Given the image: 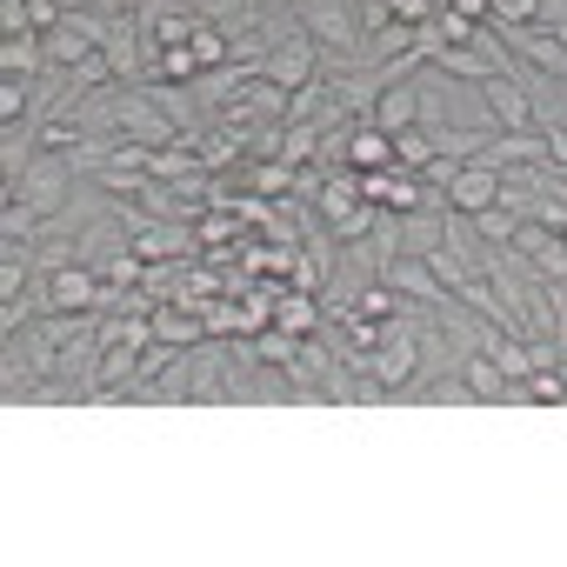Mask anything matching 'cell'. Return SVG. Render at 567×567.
<instances>
[{
  "label": "cell",
  "instance_id": "ee69618b",
  "mask_svg": "<svg viewBox=\"0 0 567 567\" xmlns=\"http://www.w3.org/2000/svg\"><path fill=\"white\" fill-rule=\"evenodd\" d=\"M540 134H547V161L567 167V127H540Z\"/></svg>",
  "mask_w": 567,
  "mask_h": 567
},
{
  "label": "cell",
  "instance_id": "836d02e7",
  "mask_svg": "<svg viewBox=\"0 0 567 567\" xmlns=\"http://www.w3.org/2000/svg\"><path fill=\"white\" fill-rule=\"evenodd\" d=\"M41 234V214L28 200H0V240H34Z\"/></svg>",
  "mask_w": 567,
  "mask_h": 567
},
{
  "label": "cell",
  "instance_id": "ba28073f",
  "mask_svg": "<svg viewBox=\"0 0 567 567\" xmlns=\"http://www.w3.org/2000/svg\"><path fill=\"white\" fill-rule=\"evenodd\" d=\"M474 161L494 167V174H507V167H540V161H547V134H540V127H501Z\"/></svg>",
  "mask_w": 567,
  "mask_h": 567
},
{
  "label": "cell",
  "instance_id": "4316f807",
  "mask_svg": "<svg viewBox=\"0 0 567 567\" xmlns=\"http://www.w3.org/2000/svg\"><path fill=\"white\" fill-rule=\"evenodd\" d=\"M194 240H200V254H220V247H240V240H247V227H240V214L207 207V214L194 220Z\"/></svg>",
  "mask_w": 567,
  "mask_h": 567
},
{
  "label": "cell",
  "instance_id": "8992f818",
  "mask_svg": "<svg viewBox=\"0 0 567 567\" xmlns=\"http://www.w3.org/2000/svg\"><path fill=\"white\" fill-rule=\"evenodd\" d=\"M514 247H520V260H527L534 280H567V234H560V227L520 220V227H514Z\"/></svg>",
  "mask_w": 567,
  "mask_h": 567
},
{
  "label": "cell",
  "instance_id": "4dcf8cb0",
  "mask_svg": "<svg viewBox=\"0 0 567 567\" xmlns=\"http://www.w3.org/2000/svg\"><path fill=\"white\" fill-rule=\"evenodd\" d=\"M427 161H434V134H427L421 121H414V127H401V134H394V167H408V174H421Z\"/></svg>",
  "mask_w": 567,
  "mask_h": 567
},
{
  "label": "cell",
  "instance_id": "7a4b0ae2",
  "mask_svg": "<svg viewBox=\"0 0 567 567\" xmlns=\"http://www.w3.org/2000/svg\"><path fill=\"white\" fill-rule=\"evenodd\" d=\"M315 214L328 220L334 240H361V234H374V220H381V207L361 194V174H354V167L328 174V187L315 194Z\"/></svg>",
  "mask_w": 567,
  "mask_h": 567
},
{
  "label": "cell",
  "instance_id": "5b68a950",
  "mask_svg": "<svg viewBox=\"0 0 567 567\" xmlns=\"http://www.w3.org/2000/svg\"><path fill=\"white\" fill-rule=\"evenodd\" d=\"M381 280H388L401 301H421V308H447V301H454V288H447L427 260H414V254H394V260L381 267Z\"/></svg>",
  "mask_w": 567,
  "mask_h": 567
},
{
  "label": "cell",
  "instance_id": "44dd1931",
  "mask_svg": "<svg viewBox=\"0 0 567 567\" xmlns=\"http://www.w3.org/2000/svg\"><path fill=\"white\" fill-rule=\"evenodd\" d=\"M234 174H240V187H254V194H267V200H295V181H301L295 161H240Z\"/></svg>",
  "mask_w": 567,
  "mask_h": 567
},
{
  "label": "cell",
  "instance_id": "7bdbcfd3",
  "mask_svg": "<svg viewBox=\"0 0 567 567\" xmlns=\"http://www.w3.org/2000/svg\"><path fill=\"white\" fill-rule=\"evenodd\" d=\"M447 14H461V21H487L494 14V0H441Z\"/></svg>",
  "mask_w": 567,
  "mask_h": 567
},
{
  "label": "cell",
  "instance_id": "e0dca14e",
  "mask_svg": "<svg viewBox=\"0 0 567 567\" xmlns=\"http://www.w3.org/2000/svg\"><path fill=\"white\" fill-rule=\"evenodd\" d=\"M494 200H501V174L481 167V161H467V167L454 174V187H447V207H461V214H487Z\"/></svg>",
  "mask_w": 567,
  "mask_h": 567
},
{
  "label": "cell",
  "instance_id": "f6af8a7d",
  "mask_svg": "<svg viewBox=\"0 0 567 567\" xmlns=\"http://www.w3.org/2000/svg\"><path fill=\"white\" fill-rule=\"evenodd\" d=\"M540 28H554V34L567 28V0H540Z\"/></svg>",
  "mask_w": 567,
  "mask_h": 567
},
{
  "label": "cell",
  "instance_id": "d590c367",
  "mask_svg": "<svg viewBox=\"0 0 567 567\" xmlns=\"http://www.w3.org/2000/svg\"><path fill=\"white\" fill-rule=\"evenodd\" d=\"M187 48H194L200 74H207V68H227V61H234V54H227V34H220V28H207V21L194 28V41H187Z\"/></svg>",
  "mask_w": 567,
  "mask_h": 567
},
{
  "label": "cell",
  "instance_id": "5bb4252c",
  "mask_svg": "<svg viewBox=\"0 0 567 567\" xmlns=\"http://www.w3.org/2000/svg\"><path fill=\"white\" fill-rule=\"evenodd\" d=\"M274 328H288L295 341L321 334V328H328V308H321V295H308V288H280V295H274Z\"/></svg>",
  "mask_w": 567,
  "mask_h": 567
},
{
  "label": "cell",
  "instance_id": "30bf717a",
  "mask_svg": "<svg viewBox=\"0 0 567 567\" xmlns=\"http://www.w3.org/2000/svg\"><path fill=\"white\" fill-rule=\"evenodd\" d=\"M260 74H267L274 87H288V94H301V87H308V81L321 74V48H315V41L301 34V41H288V48H274Z\"/></svg>",
  "mask_w": 567,
  "mask_h": 567
},
{
  "label": "cell",
  "instance_id": "f546056e",
  "mask_svg": "<svg viewBox=\"0 0 567 567\" xmlns=\"http://www.w3.org/2000/svg\"><path fill=\"white\" fill-rule=\"evenodd\" d=\"M481 354H494V368H501V374H507L514 388H520V381L534 374V348H527L520 334H494V348H481Z\"/></svg>",
  "mask_w": 567,
  "mask_h": 567
},
{
  "label": "cell",
  "instance_id": "2e32d148",
  "mask_svg": "<svg viewBox=\"0 0 567 567\" xmlns=\"http://www.w3.org/2000/svg\"><path fill=\"white\" fill-rule=\"evenodd\" d=\"M134 254L141 260H181V254H200V240L187 220H147V227H134Z\"/></svg>",
  "mask_w": 567,
  "mask_h": 567
},
{
  "label": "cell",
  "instance_id": "1f68e13d",
  "mask_svg": "<svg viewBox=\"0 0 567 567\" xmlns=\"http://www.w3.org/2000/svg\"><path fill=\"white\" fill-rule=\"evenodd\" d=\"M194 74H200V61H194V48L181 41V48H161V54H154V74H147V81H174V87H187Z\"/></svg>",
  "mask_w": 567,
  "mask_h": 567
},
{
  "label": "cell",
  "instance_id": "7dc6e473",
  "mask_svg": "<svg viewBox=\"0 0 567 567\" xmlns=\"http://www.w3.org/2000/svg\"><path fill=\"white\" fill-rule=\"evenodd\" d=\"M560 381H567V368H560Z\"/></svg>",
  "mask_w": 567,
  "mask_h": 567
},
{
  "label": "cell",
  "instance_id": "d6986e66",
  "mask_svg": "<svg viewBox=\"0 0 567 567\" xmlns=\"http://www.w3.org/2000/svg\"><path fill=\"white\" fill-rule=\"evenodd\" d=\"M461 381H467V394H474L481 408H514V381L494 368V354H481V348H474V354L461 361Z\"/></svg>",
  "mask_w": 567,
  "mask_h": 567
},
{
  "label": "cell",
  "instance_id": "603a6c76",
  "mask_svg": "<svg viewBox=\"0 0 567 567\" xmlns=\"http://www.w3.org/2000/svg\"><path fill=\"white\" fill-rule=\"evenodd\" d=\"M41 68H48V41L41 34H0V74L34 81Z\"/></svg>",
  "mask_w": 567,
  "mask_h": 567
},
{
  "label": "cell",
  "instance_id": "f35d334b",
  "mask_svg": "<svg viewBox=\"0 0 567 567\" xmlns=\"http://www.w3.org/2000/svg\"><path fill=\"white\" fill-rule=\"evenodd\" d=\"M494 28H534L540 21V0H494Z\"/></svg>",
  "mask_w": 567,
  "mask_h": 567
},
{
  "label": "cell",
  "instance_id": "f1b7e54d",
  "mask_svg": "<svg viewBox=\"0 0 567 567\" xmlns=\"http://www.w3.org/2000/svg\"><path fill=\"white\" fill-rule=\"evenodd\" d=\"M567 408V381H560V368H534L520 388H514V408Z\"/></svg>",
  "mask_w": 567,
  "mask_h": 567
},
{
  "label": "cell",
  "instance_id": "b9f144b4",
  "mask_svg": "<svg viewBox=\"0 0 567 567\" xmlns=\"http://www.w3.org/2000/svg\"><path fill=\"white\" fill-rule=\"evenodd\" d=\"M354 14H361V34H381V28L394 21V8H388V0H354Z\"/></svg>",
  "mask_w": 567,
  "mask_h": 567
},
{
  "label": "cell",
  "instance_id": "4fadbf2b",
  "mask_svg": "<svg viewBox=\"0 0 567 567\" xmlns=\"http://www.w3.org/2000/svg\"><path fill=\"white\" fill-rule=\"evenodd\" d=\"M141 21H147V41H154V48H181V41H194V28H200L194 0H147Z\"/></svg>",
  "mask_w": 567,
  "mask_h": 567
},
{
  "label": "cell",
  "instance_id": "bcb514c9",
  "mask_svg": "<svg viewBox=\"0 0 567 567\" xmlns=\"http://www.w3.org/2000/svg\"><path fill=\"white\" fill-rule=\"evenodd\" d=\"M547 301H554V315H560V328H567V280H547Z\"/></svg>",
  "mask_w": 567,
  "mask_h": 567
},
{
  "label": "cell",
  "instance_id": "7c38bea8",
  "mask_svg": "<svg viewBox=\"0 0 567 567\" xmlns=\"http://www.w3.org/2000/svg\"><path fill=\"white\" fill-rule=\"evenodd\" d=\"M41 381H48V374L28 361V348H21V341H0V401H8V408H34Z\"/></svg>",
  "mask_w": 567,
  "mask_h": 567
},
{
  "label": "cell",
  "instance_id": "8fae6325",
  "mask_svg": "<svg viewBox=\"0 0 567 567\" xmlns=\"http://www.w3.org/2000/svg\"><path fill=\"white\" fill-rule=\"evenodd\" d=\"M121 141H147V147H167V141H181V127L167 121V107H161L147 87H134V101H127V114H121Z\"/></svg>",
  "mask_w": 567,
  "mask_h": 567
},
{
  "label": "cell",
  "instance_id": "d6a6232c",
  "mask_svg": "<svg viewBox=\"0 0 567 567\" xmlns=\"http://www.w3.org/2000/svg\"><path fill=\"white\" fill-rule=\"evenodd\" d=\"M94 274H101V288H141V280H147V260H141V254L127 247V254H114V260H101Z\"/></svg>",
  "mask_w": 567,
  "mask_h": 567
},
{
  "label": "cell",
  "instance_id": "52a82bcc",
  "mask_svg": "<svg viewBox=\"0 0 567 567\" xmlns=\"http://www.w3.org/2000/svg\"><path fill=\"white\" fill-rule=\"evenodd\" d=\"M41 161V121H0V194H14L21 174Z\"/></svg>",
  "mask_w": 567,
  "mask_h": 567
},
{
  "label": "cell",
  "instance_id": "ac0fdd59",
  "mask_svg": "<svg viewBox=\"0 0 567 567\" xmlns=\"http://www.w3.org/2000/svg\"><path fill=\"white\" fill-rule=\"evenodd\" d=\"M154 341H167V348H200L207 341V315L200 308H181V301H161L154 308Z\"/></svg>",
  "mask_w": 567,
  "mask_h": 567
},
{
  "label": "cell",
  "instance_id": "9c48e42d",
  "mask_svg": "<svg viewBox=\"0 0 567 567\" xmlns=\"http://www.w3.org/2000/svg\"><path fill=\"white\" fill-rule=\"evenodd\" d=\"M501 41H507V54H520L527 68H540V74H567V41L554 34V28H501Z\"/></svg>",
  "mask_w": 567,
  "mask_h": 567
},
{
  "label": "cell",
  "instance_id": "60d3db41",
  "mask_svg": "<svg viewBox=\"0 0 567 567\" xmlns=\"http://www.w3.org/2000/svg\"><path fill=\"white\" fill-rule=\"evenodd\" d=\"M394 8V21H408V28H427L434 14H441V0H388Z\"/></svg>",
  "mask_w": 567,
  "mask_h": 567
},
{
  "label": "cell",
  "instance_id": "d4e9b609",
  "mask_svg": "<svg viewBox=\"0 0 567 567\" xmlns=\"http://www.w3.org/2000/svg\"><path fill=\"white\" fill-rule=\"evenodd\" d=\"M41 41H48V68H81V61L94 54V41L81 34V21H74V14H68L61 28H48Z\"/></svg>",
  "mask_w": 567,
  "mask_h": 567
},
{
  "label": "cell",
  "instance_id": "83f0119b",
  "mask_svg": "<svg viewBox=\"0 0 567 567\" xmlns=\"http://www.w3.org/2000/svg\"><path fill=\"white\" fill-rule=\"evenodd\" d=\"M321 141H328L321 121H288V127H280V161L308 167V161H321Z\"/></svg>",
  "mask_w": 567,
  "mask_h": 567
},
{
  "label": "cell",
  "instance_id": "9a60e30c",
  "mask_svg": "<svg viewBox=\"0 0 567 567\" xmlns=\"http://www.w3.org/2000/svg\"><path fill=\"white\" fill-rule=\"evenodd\" d=\"M247 81H254V68L227 61V68H207V74H194V81H187V94H194V107H200V114L214 121V114H220V107H227V101H234V94H240Z\"/></svg>",
  "mask_w": 567,
  "mask_h": 567
},
{
  "label": "cell",
  "instance_id": "e575fe53",
  "mask_svg": "<svg viewBox=\"0 0 567 567\" xmlns=\"http://www.w3.org/2000/svg\"><path fill=\"white\" fill-rule=\"evenodd\" d=\"M295 348H301V341H295L288 328H260V334H254V361H267V368H288Z\"/></svg>",
  "mask_w": 567,
  "mask_h": 567
},
{
  "label": "cell",
  "instance_id": "cb8c5ba5",
  "mask_svg": "<svg viewBox=\"0 0 567 567\" xmlns=\"http://www.w3.org/2000/svg\"><path fill=\"white\" fill-rule=\"evenodd\" d=\"M348 167H354V174L394 167V134H381L374 121H354V147H348Z\"/></svg>",
  "mask_w": 567,
  "mask_h": 567
},
{
  "label": "cell",
  "instance_id": "3957f363",
  "mask_svg": "<svg viewBox=\"0 0 567 567\" xmlns=\"http://www.w3.org/2000/svg\"><path fill=\"white\" fill-rule=\"evenodd\" d=\"M74 187H81L74 161H68V154H41V161L21 174V187H14V194H0V200H28V207L48 220V214H61V207L74 200Z\"/></svg>",
  "mask_w": 567,
  "mask_h": 567
},
{
  "label": "cell",
  "instance_id": "484cf974",
  "mask_svg": "<svg viewBox=\"0 0 567 567\" xmlns=\"http://www.w3.org/2000/svg\"><path fill=\"white\" fill-rule=\"evenodd\" d=\"M187 174H200V147L194 141H167V147L147 154V181H187Z\"/></svg>",
  "mask_w": 567,
  "mask_h": 567
},
{
  "label": "cell",
  "instance_id": "8d00e7d4",
  "mask_svg": "<svg viewBox=\"0 0 567 567\" xmlns=\"http://www.w3.org/2000/svg\"><path fill=\"white\" fill-rule=\"evenodd\" d=\"M474 227H481V240H487V247H507V240H514V227H520V214L494 200L487 214H474Z\"/></svg>",
  "mask_w": 567,
  "mask_h": 567
},
{
  "label": "cell",
  "instance_id": "6da1fadb",
  "mask_svg": "<svg viewBox=\"0 0 567 567\" xmlns=\"http://www.w3.org/2000/svg\"><path fill=\"white\" fill-rule=\"evenodd\" d=\"M414 87H421V127H474V134H501V121H494L481 81H461V74H447V68L427 61V68L414 74Z\"/></svg>",
  "mask_w": 567,
  "mask_h": 567
},
{
  "label": "cell",
  "instance_id": "277c9868",
  "mask_svg": "<svg viewBox=\"0 0 567 567\" xmlns=\"http://www.w3.org/2000/svg\"><path fill=\"white\" fill-rule=\"evenodd\" d=\"M288 107H295V94L288 87H274L267 74H254L214 121H227V127H280V121H288Z\"/></svg>",
  "mask_w": 567,
  "mask_h": 567
},
{
  "label": "cell",
  "instance_id": "74e56055",
  "mask_svg": "<svg viewBox=\"0 0 567 567\" xmlns=\"http://www.w3.org/2000/svg\"><path fill=\"white\" fill-rule=\"evenodd\" d=\"M368 321H394V308H401V295L388 288V280H374V288H361V301H354Z\"/></svg>",
  "mask_w": 567,
  "mask_h": 567
},
{
  "label": "cell",
  "instance_id": "ffe728a7",
  "mask_svg": "<svg viewBox=\"0 0 567 567\" xmlns=\"http://www.w3.org/2000/svg\"><path fill=\"white\" fill-rule=\"evenodd\" d=\"M481 94H487V107H494L501 127H534V101H527V87H520L514 74H487Z\"/></svg>",
  "mask_w": 567,
  "mask_h": 567
},
{
  "label": "cell",
  "instance_id": "ab89813d",
  "mask_svg": "<svg viewBox=\"0 0 567 567\" xmlns=\"http://www.w3.org/2000/svg\"><path fill=\"white\" fill-rule=\"evenodd\" d=\"M0 34H34V8H28V0H0Z\"/></svg>",
  "mask_w": 567,
  "mask_h": 567
},
{
  "label": "cell",
  "instance_id": "7402d4cb",
  "mask_svg": "<svg viewBox=\"0 0 567 567\" xmlns=\"http://www.w3.org/2000/svg\"><path fill=\"white\" fill-rule=\"evenodd\" d=\"M381 134H401V127H414L421 121V87L414 81H394V87H381V101H374V114H368Z\"/></svg>",
  "mask_w": 567,
  "mask_h": 567
}]
</instances>
